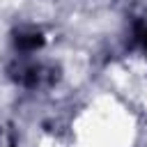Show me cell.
I'll return each instance as SVG.
<instances>
[{"label":"cell","mask_w":147,"mask_h":147,"mask_svg":"<svg viewBox=\"0 0 147 147\" xmlns=\"http://www.w3.org/2000/svg\"><path fill=\"white\" fill-rule=\"evenodd\" d=\"M16 44H18V48H37L41 44V37L37 32H28V34H21L16 39Z\"/></svg>","instance_id":"1"}]
</instances>
